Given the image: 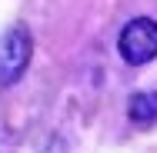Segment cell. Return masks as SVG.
Returning <instances> with one entry per match:
<instances>
[{
    "instance_id": "cell-1",
    "label": "cell",
    "mask_w": 157,
    "mask_h": 153,
    "mask_svg": "<svg viewBox=\"0 0 157 153\" xmlns=\"http://www.w3.org/2000/svg\"><path fill=\"white\" fill-rule=\"evenodd\" d=\"M117 50L124 63L130 67H144L157 57V24L147 20V17H137L130 20L124 30H121V40H117Z\"/></svg>"
},
{
    "instance_id": "cell-2",
    "label": "cell",
    "mask_w": 157,
    "mask_h": 153,
    "mask_svg": "<svg viewBox=\"0 0 157 153\" xmlns=\"http://www.w3.org/2000/svg\"><path fill=\"white\" fill-rule=\"evenodd\" d=\"M33 53V40L24 27H10L0 37V87H10L24 77Z\"/></svg>"
},
{
    "instance_id": "cell-3",
    "label": "cell",
    "mask_w": 157,
    "mask_h": 153,
    "mask_svg": "<svg viewBox=\"0 0 157 153\" xmlns=\"http://www.w3.org/2000/svg\"><path fill=\"white\" fill-rule=\"evenodd\" d=\"M127 117L137 126H151L157 123V90H137L127 100Z\"/></svg>"
}]
</instances>
